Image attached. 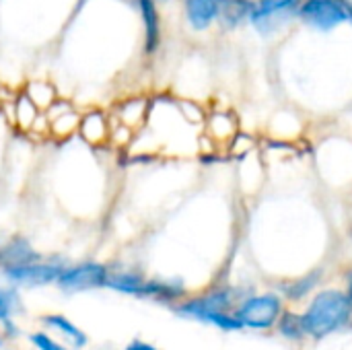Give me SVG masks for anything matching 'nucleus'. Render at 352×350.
<instances>
[{"label":"nucleus","instance_id":"12","mask_svg":"<svg viewBox=\"0 0 352 350\" xmlns=\"http://www.w3.org/2000/svg\"><path fill=\"white\" fill-rule=\"evenodd\" d=\"M184 8L194 31H206L217 23V0H184Z\"/></svg>","mask_w":352,"mask_h":350},{"label":"nucleus","instance_id":"1","mask_svg":"<svg viewBox=\"0 0 352 350\" xmlns=\"http://www.w3.org/2000/svg\"><path fill=\"white\" fill-rule=\"evenodd\" d=\"M352 320V307L344 291L324 289L320 291L307 309L301 314V324L305 330V338L324 340L334 332L342 330Z\"/></svg>","mask_w":352,"mask_h":350},{"label":"nucleus","instance_id":"23","mask_svg":"<svg viewBox=\"0 0 352 350\" xmlns=\"http://www.w3.org/2000/svg\"><path fill=\"white\" fill-rule=\"evenodd\" d=\"M126 350H157L155 347H151V344H146V342H140V340H134V342H130Z\"/></svg>","mask_w":352,"mask_h":350},{"label":"nucleus","instance_id":"8","mask_svg":"<svg viewBox=\"0 0 352 350\" xmlns=\"http://www.w3.org/2000/svg\"><path fill=\"white\" fill-rule=\"evenodd\" d=\"M47 126L50 132L58 138H66L74 132H78V124H80V113L68 103V101H60L56 99L47 109Z\"/></svg>","mask_w":352,"mask_h":350},{"label":"nucleus","instance_id":"14","mask_svg":"<svg viewBox=\"0 0 352 350\" xmlns=\"http://www.w3.org/2000/svg\"><path fill=\"white\" fill-rule=\"evenodd\" d=\"M118 122L136 130L140 124H144L146 120V113H148V101L142 99V97H134V99H128L124 103H120L118 107Z\"/></svg>","mask_w":352,"mask_h":350},{"label":"nucleus","instance_id":"9","mask_svg":"<svg viewBox=\"0 0 352 350\" xmlns=\"http://www.w3.org/2000/svg\"><path fill=\"white\" fill-rule=\"evenodd\" d=\"M78 134L82 140H87L89 144L93 146H99L103 144L109 134H111V128H109V120L103 111H89L85 116H80V124H78Z\"/></svg>","mask_w":352,"mask_h":350},{"label":"nucleus","instance_id":"10","mask_svg":"<svg viewBox=\"0 0 352 350\" xmlns=\"http://www.w3.org/2000/svg\"><path fill=\"white\" fill-rule=\"evenodd\" d=\"M144 25V52L155 54L161 43V19L155 0H136Z\"/></svg>","mask_w":352,"mask_h":350},{"label":"nucleus","instance_id":"6","mask_svg":"<svg viewBox=\"0 0 352 350\" xmlns=\"http://www.w3.org/2000/svg\"><path fill=\"white\" fill-rule=\"evenodd\" d=\"M105 281H107L105 266L87 262V264H78L68 270H62V274L58 276L56 283L68 293H78V291H91V289L105 287Z\"/></svg>","mask_w":352,"mask_h":350},{"label":"nucleus","instance_id":"11","mask_svg":"<svg viewBox=\"0 0 352 350\" xmlns=\"http://www.w3.org/2000/svg\"><path fill=\"white\" fill-rule=\"evenodd\" d=\"M254 0H217V21L227 29L248 23Z\"/></svg>","mask_w":352,"mask_h":350},{"label":"nucleus","instance_id":"25","mask_svg":"<svg viewBox=\"0 0 352 350\" xmlns=\"http://www.w3.org/2000/svg\"><path fill=\"white\" fill-rule=\"evenodd\" d=\"M346 14H349V23L352 25V0H346Z\"/></svg>","mask_w":352,"mask_h":350},{"label":"nucleus","instance_id":"15","mask_svg":"<svg viewBox=\"0 0 352 350\" xmlns=\"http://www.w3.org/2000/svg\"><path fill=\"white\" fill-rule=\"evenodd\" d=\"M23 93L39 107V109H47L56 99H58V93H56V87L47 80H29L23 89Z\"/></svg>","mask_w":352,"mask_h":350},{"label":"nucleus","instance_id":"13","mask_svg":"<svg viewBox=\"0 0 352 350\" xmlns=\"http://www.w3.org/2000/svg\"><path fill=\"white\" fill-rule=\"evenodd\" d=\"M39 107L25 95V93H21L16 99H14V103H12V122L21 128V130H25V132H31L33 128H35V124L39 122Z\"/></svg>","mask_w":352,"mask_h":350},{"label":"nucleus","instance_id":"2","mask_svg":"<svg viewBox=\"0 0 352 350\" xmlns=\"http://www.w3.org/2000/svg\"><path fill=\"white\" fill-rule=\"evenodd\" d=\"M231 305H233V293L229 289H217L198 299L182 303L179 314L200 320L204 324H212L227 332L243 330L241 322L235 318V314H231Z\"/></svg>","mask_w":352,"mask_h":350},{"label":"nucleus","instance_id":"19","mask_svg":"<svg viewBox=\"0 0 352 350\" xmlns=\"http://www.w3.org/2000/svg\"><path fill=\"white\" fill-rule=\"evenodd\" d=\"M2 256H4V260L8 262V266H12V264L33 262V258H35V254L31 252V248H29L25 241H21V239L12 241V243L2 252Z\"/></svg>","mask_w":352,"mask_h":350},{"label":"nucleus","instance_id":"5","mask_svg":"<svg viewBox=\"0 0 352 350\" xmlns=\"http://www.w3.org/2000/svg\"><path fill=\"white\" fill-rule=\"evenodd\" d=\"M299 21L320 33H328L349 23L346 0H301Z\"/></svg>","mask_w":352,"mask_h":350},{"label":"nucleus","instance_id":"21","mask_svg":"<svg viewBox=\"0 0 352 350\" xmlns=\"http://www.w3.org/2000/svg\"><path fill=\"white\" fill-rule=\"evenodd\" d=\"M208 128L212 132V136L217 138H227V136H233V126H231V118L227 113H214L208 122Z\"/></svg>","mask_w":352,"mask_h":350},{"label":"nucleus","instance_id":"20","mask_svg":"<svg viewBox=\"0 0 352 350\" xmlns=\"http://www.w3.org/2000/svg\"><path fill=\"white\" fill-rule=\"evenodd\" d=\"M16 293L10 291V289H0V322L4 326H10V316L14 314L16 309Z\"/></svg>","mask_w":352,"mask_h":350},{"label":"nucleus","instance_id":"4","mask_svg":"<svg viewBox=\"0 0 352 350\" xmlns=\"http://www.w3.org/2000/svg\"><path fill=\"white\" fill-rule=\"evenodd\" d=\"M233 314L243 328L264 332L276 328L280 316L285 314V301L276 293L252 295L245 301H241Z\"/></svg>","mask_w":352,"mask_h":350},{"label":"nucleus","instance_id":"7","mask_svg":"<svg viewBox=\"0 0 352 350\" xmlns=\"http://www.w3.org/2000/svg\"><path fill=\"white\" fill-rule=\"evenodd\" d=\"M60 274H62V268L60 266H54V264L25 262V264L6 266V276L12 283H16V285H29V287L54 283V281H58Z\"/></svg>","mask_w":352,"mask_h":350},{"label":"nucleus","instance_id":"22","mask_svg":"<svg viewBox=\"0 0 352 350\" xmlns=\"http://www.w3.org/2000/svg\"><path fill=\"white\" fill-rule=\"evenodd\" d=\"M31 342L37 347L39 350H70L66 349V347H62V344H58V342H54L50 336H45V334H33L31 336Z\"/></svg>","mask_w":352,"mask_h":350},{"label":"nucleus","instance_id":"24","mask_svg":"<svg viewBox=\"0 0 352 350\" xmlns=\"http://www.w3.org/2000/svg\"><path fill=\"white\" fill-rule=\"evenodd\" d=\"M346 297H349V301H351V307H352V268L349 270V274H346Z\"/></svg>","mask_w":352,"mask_h":350},{"label":"nucleus","instance_id":"18","mask_svg":"<svg viewBox=\"0 0 352 350\" xmlns=\"http://www.w3.org/2000/svg\"><path fill=\"white\" fill-rule=\"evenodd\" d=\"M276 328H278V332H280L285 338H289V340H293V342L305 340V330H303V324H301V316H297V314H293V311H287V309H285V314L280 316Z\"/></svg>","mask_w":352,"mask_h":350},{"label":"nucleus","instance_id":"3","mask_svg":"<svg viewBox=\"0 0 352 350\" xmlns=\"http://www.w3.org/2000/svg\"><path fill=\"white\" fill-rule=\"evenodd\" d=\"M301 0H254L248 23L260 37H274L299 21Z\"/></svg>","mask_w":352,"mask_h":350},{"label":"nucleus","instance_id":"17","mask_svg":"<svg viewBox=\"0 0 352 350\" xmlns=\"http://www.w3.org/2000/svg\"><path fill=\"white\" fill-rule=\"evenodd\" d=\"M144 281L138 276V274H132V272H120V274H107V281H105V287L109 289H116V291H122V293H142L144 291Z\"/></svg>","mask_w":352,"mask_h":350},{"label":"nucleus","instance_id":"26","mask_svg":"<svg viewBox=\"0 0 352 350\" xmlns=\"http://www.w3.org/2000/svg\"><path fill=\"white\" fill-rule=\"evenodd\" d=\"M0 344H2V338H0Z\"/></svg>","mask_w":352,"mask_h":350},{"label":"nucleus","instance_id":"16","mask_svg":"<svg viewBox=\"0 0 352 350\" xmlns=\"http://www.w3.org/2000/svg\"><path fill=\"white\" fill-rule=\"evenodd\" d=\"M41 322H43L45 326L58 330L60 334H64L66 340L72 342V347H82V344H87V336H85L74 324H70L66 318H62V316H45V318H41Z\"/></svg>","mask_w":352,"mask_h":350}]
</instances>
